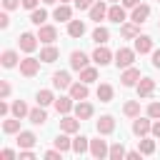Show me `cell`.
Returning a JSON list of instances; mask_svg holds the SVG:
<instances>
[{
    "label": "cell",
    "mask_w": 160,
    "mask_h": 160,
    "mask_svg": "<svg viewBox=\"0 0 160 160\" xmlns=\"http://www.w3.org/2000/svg\"><path fill=\"white\" fill-rule=\"evenodd\" d=\"M112 62H115L118 68H122V70L130 68V65L135 62V48H132V50H130V48H120V50L115 52V60H112Z\"/></svg>",
    "instance_id": "cell-1"
},
{
    "label": "cell",
    "mask_w": 160,
    "mask_h": 160,
    "mask_svg": "<svg viewBox=\"0 0 160 160\" xmlns=\"http://www.w3.org/2000/svg\"><path fill=\"white\" fill-rule=\"evenodd\" d=\"M38 70H40V60L38 58H22L20 60V75H25V78H35L38 75Z\"/></svg>",
    "instance_id": "cell-2"
},
{
    "label": "cell",
    "mask_w": 160,
    "mask_h": 160,
    "mask_svg": "<svg viewBox=\"0 0 160 160\" xmlns=\"http://www.w3.org/2000/svg\"><path fill=\"white\" fill-rule=\"evenodd\" d=\"M125 10H128V8H125L122 2H120V5H118V2H112V5L108 8V20H112V22L122 25V22L128 20V12H125Z\"/></svg>",
    "instance_id": "cell-3"
},
{
    "label": "cell",
    "mask_w": 160,
    "mask_h": 160,
    "mask_svg": "<svg viewBox=\"0 0 160 160\" xmlns=\"http://www.w3.org/2000/svg\"><path fill=\"white\" fill-rule=\"evenodd\" d=\"M38 40L45 42V45H52V42L58 40V28H55V25H40V30H38Z\"/></svg>",
    "instance_id": "cell-4"
},
{
    "label": "cell",
    "mask_w": 160,
    "mask_h": 160,
    "mask_svg": "<svg viewBox=\"0 0 160 160\" xmlns=\"http://www.w3.org/2000/svg\"><path fill=\"white\" fill-rule=\"evenodd\" d=\"M112 58H115V55H112L105 45H98V48H95V52H92V62H95V65H100V68H102V65H108V62H112Z\"/></svg>",
    "instance_id": "cell-5"
},
{
    "label": "cell",
    "mask_w": 160,
    "mask_h": 160,
    "mask_svg": "<svg viewBox=\"0 0 160 160\" xmlns=\"http://www.w3.org/2000/svg\"><path fill=\"white\" fill-rule=\"evenodd\" d=\"M90 155H92L95 160H102V158H108V155H110V148H108V142H105V140H90Z\"/></svg>",
    "instance_id": "cell-6"
},
{
    "label": "cell",
    "mask_w": 160,
    "mask_h": 160,
    "mask_svg": "<svg viewBox=\"0 0 160 160\" xmlns=\"http://www.w3.org/2000/svg\"><path fill=\"white\" fill-rule=\"evenodd\" d=\"M18 45H20L22 52H32V50L38 48V35H32V32H22V35L18 38Z\"/></svg>",
    "instance_id": "cell-7"
},
{
    "label": "cell",
    "mask_w": 160,
    "mask_h": 160,
    "mask_svg": "<svg viewBox=\"0 0 160 160\" xmlns=\"http://www.w3.org/2000/svg\"><path fill=\"white\" fill-rule=\"evenodd\" d=\"M148 18H150V5H145V2H140V5L132 8V12H130V20L138 22V25H142Z\"/></svg>",
    "instance_id": "cell-8"
},
{
    "label": "cell",
    "mask_w": 160,
    "mask_h": 160,
    "mask_svg": "<svg viewBox=\"0 0 160 160\" xmlns=\"http://www.w3.org/2000/svg\"><path fill=\"white\" fill-rule=\"evenodd\" d=\"M120 80H122V85H125V88H132V85H138V82H140V70L130 65V68H125V72L120 75Z\"/></svg>",
    "instance_id": "cell-9"
},
{
    "label": "cell",
    "mask_w": 160,
    "mask_h": 160,
    "mask_svg": "<svg viewBox=\"0 0 160 160\" xmlns=\"http://www.w3.org/2000/svg\"><path fill=\"white\" fill-rule=\"evenodd\" d=\"M80 118H70V115H62V120H60V132H78L80 130Z\"/></svg>",
    "instance_id": "cell-10"
},
{
    "label": "cell",
    "mask_w": 160,
    "mask_h": 160,
    "mask_svg": "<svg viewBox=\"0 0 160 160\" xmlns=\"http://www.w3.org/2000/svg\"><path fill=\"white\" fill-rule=\"evenodd\" d=\"M88 62H90V60H88V55H85L82 50L70 52V68H72V70H78V72H80L82 68H88Z\"/></svg>",
    "instance_id": "cell-11"
},
{
    "label": "cell",
    "mask_w": 160,
    "mask_h": 160,
    "mask_svg": "<svg viewBox=\"0 0 160 160\" xmlns=\"http://www.w3.org/2000/svg\"><path fill=\"white\" fill-rule=\"evenodd\" d=\"M70 85H72L70 72L60 70V72H55V75H52V88H58V90H70Z\"/></svg>",
    "instance_id": "cell-12"
},
{
    "label": "cell",
    "mask_w": 160,
    "mask_h": 160,
    "mask_svg": "<svg viewBox=\"0 0 160 160\" xmlns=\"http://www.w3.org/2000/svg\"><path fill=\"white\" fill-rule=\"evenodd\" d=\"M135 88H138V95H140V98H150V95L155 92V80H152V78H140V82H138Z\"/></svg>",
    "instance_id": "cell-13"
},
{
    "label": "cell",
    "mask_w": 160,
    "mask_h": 160,
    "mask_svg": "<svg viewBox=\"0 0 160 160\" xmlns=\"http://www.w3.org/2000/svg\"><path fill=\"white\" fill-rule=\"evenodd\" d=\"M95 128H98V135H110V132L115 130V118H112V115H102Z\"/></svg>",
    "instance_id": "cell-14"
},
{
    "label": "cell",
    "mask_w": 160,
    "mask_h": 160,
    "mask_svg": "<svg viewBox=\"0 0 160 160\" xmlns=\"http://www.w3.org/2000/svg\"><path fill=\"white\" fill-rule=\"evenodd\" d=\"M150 128H152V122L148 120V118H135V122H132V132L138 135V138H145L148 132H150Z\"/></svg>",
    "instance_id": "cell-15"
},
{
    "label": "cell",
    "mask_w": 160,
    "mask_h": 160,
    "mask_svg": "<svg viewBox=\"0 0 160 160\" xmlns=\"http://www.w3.org/2000/svg\"><path fill=\"white\" fill-rule=\"evenodd\" d=\"M135 52H140V55L152 52V38L150 35H138L135 38Z\"/></svg>",
    "instance_id": "cell-16"
},
{
    "label": "cell",
    "mask_w": 160,
    "mask_h": 160,
    "mask_svg": "<svg viewBox=\"0 0 160 160\" xmlns=\"http://www.w3.org/2000/svg\"><path fill=\"white\" fill-rule=\"evenodd\" d=\"M70 98L78 102V100H88V82H72L70 85Z\"/></svg>",
    "instance_id": "cell-17"
},
{
    "label": "cell",
    "mask_w": 160,
    "mask_h": 160,
    "mask_svg": "<svg viewBox=\"0 0 160 160\" xmlns=\"http://www.w3.org/2000/svg\"><path fill=\"white\" fill-rule=\"evenodd\" d=\"M55 110L60 112V115H68L70 110H75V102H72V98L68 95H60V98H55Z\"/></svg>",
    "instance_id": "cell-18"
},
{
    "label": "cell",
    "mask_w": 160,
    "mask_h": 160,
    "mask_svg": "<svg viewBox=\"0 0 160 160\" xmlns=\"http://www.w3.org/2000/svg\"><path fill=\"white\" fill-rule=\"evenodd\" d=\"M102 18H108V5H105L102 0H95V5L90 8V20H95V22H100Z\"/></svg>",
    "instance_id": "cell-19"
},
{
    "label": "cell",
    "mask_w": 160,
    "mask_h": 160,
    "mask_svg": "<svg viewBox=\"0 0 160 160\" xmlns=\"http://www.w3.org/2000/svg\"><path fill=\"white\" fill-rule=\"evenodd\" d=\"M120 35L128 38V40H135V38L140 35V25L132 22V20H130V22H122V25H120Z\"/></svg>",
    "instance_id": "cell-20"
},
{
    "label": "cell",
    "mask_w": 160,
    "mask_h": 160,
    "mask_svg": "<svg viewBox=\"0 0 160 160\" xmlns=\"http://www.w3.org/2000/svg\"><path fill=\"white\" fill-rule=\"evenodd\" d=\"M92 105L90 102H85V100H78L75 102V118H80V120H88V118H92Z\"/></svg>",
    "instance_id": "cell-21"
},
{
    "label": "cell",
    "mask_w": 160,
    "mask_h": 160,
    "mask_svg": "<svg viewBox=\"0 0 160 160\" xmlns=\"http://www.w3.org/2000/svg\"><path fill=\"white\" fill-rule=\"evenodd\" d=\"M52 18H55V20H60V22H70V18H72V10H70V5H68V2H60V5L55 8Z\"/></svg>",
    "instance_id": "cell-22"
},
{
    "label": "cell",
    "mask_w": 160,
    "mask_h": 160,
    "mask_svg": "<svg viewBox=\"0 0 160 160\" xmlns=\"http://www.w3.org/2000/svg\"><path fill=\"white\" fill-rule=\"evenodd\" d=\"M35 142H38V138H35L30 130H20V132H18V145H20V150H22V148H35Z\"/></svg>",
    "instance_id": "cell-23"
},
{
    "label": "cell",
    "mask_w": 160,
    "mask_h": 160,
    "mask_svg": "<svg viewBox=\"0 0 160 160\" xmlns=\"http://www.w3.org/2000/svg\"><path fill=\"white\" fill-rule=\"evenodd\" d=\"M58 58H60V50H58L55 45H45V48L40 50V60H42V62H55Z\"/></svg>",
    "instance_id": "cell-24"
},
{
    "label": "cell",
    "mask_w": 160,
    "mask_h": 160,
    "mask_svg": "<svg viewBox=\"0 0 160 160\" xmlns=\"http://www.w3.org/2000/svg\"><path fill=\"white\" fill-rule=\"evenodd\" d=\"M28 120H30L32 125H42V122L48 120V112H45V108H42V105L32 108V110H30V115H28Z\"/></svg>",
    "instance_id": "cell-25"
},
{
    "label": "cell",
    "mask_w": 160,
    "mask_h": 160,
    "mask_svg": "<svg viewBox=\"0 0 160 160\" xmlns=\"http://www.w3.org/2000/svg\"><path fill=\"white\" fill-rule=\"evenodd\" d=\"M72 152H75V155H85V152H90V140H88L85 135L75 138V140H72Z\"/></svg>",
    "instance_id": "cell-26"
},
{
    "label": "cell",
    "mask_w": 160,
    "mask_h": 160,
    "mask_svg": "<svg viewBox=\"0 0 160 160\" xmlns=\"http://www.w3.org/2000/svg\"><path fill=\"white\" fill-rule=\"evenodd\" d=\"M68 35L70 38H82L85 35V22L82 20H70L68 22Z\"/></svg>",
    "instance_id": "cell-27"
},
{
    "label": "cell",
    "mask_w": 160,
    "mask_h": 160,
    "mask_svg": "<svg viewBox=\"0 0 160 160\" xmlns=\"http://www.w3.org/2000/svg\"><path fill=\"white\" fill-rule=\"evenodd\" d=\"M10 112H12V118H28L30 115V110H28V105H25V100H15L12 105H10Z\"/></svg>",
    "instance_id": "cell-28"
},
{
    "label": "cell",
    "mask_w": 160,
    "mask_h": 160,
    "mask_svg": "<svg viewBox=\"0 0 160 160\" xmlns=\"http://www.w3.org/2000/svg\"><path fill=\"white\" fill-rule=\"evenodd\" d=\"M112 92H115V90H112L110 82H100V88H98V100H100V102H110V100H112Z\"/></svg>",
    "instance_id": "cell-29"
},
{
    "label": "cell",
    "mask_w": 160,
    "mask_h": 160,
    "mask_svg": "<svg viewBox=\"0 0 160 160\" xmlns=\"http://www.w3.org/2000/svg\"><path fill=\"white\" fill-rule=\"evenodd\" d=\"M18 60H20V58H18V52H15V50H5V52L0 55L2 68H15V65H18Z\"/></svg>",
    "instance_id": "cell-30"
},
{
    "label": "cell",
    "mask_w": 160,
    "mask_h": 160,
    "mask_svg": "<svg viewBox=\"0 0 160 160\" xmlns=\"http://www.w3.org/2000/svg\"><path fill=\"white\" fill-rule=\"evenodd\" d=\"M68 135H70V132H62V135L55 138V148L62 150V152H70V150H72V140H70Z\"/></svg>",
    "instance_id": "cell-31"
},
{
    "label": "cell",
    "mask_w": 160,
    "mask_h": 160,
    "mask_svg": "<svg viewBox=\"0 0 160 160\" xmlns=\"http://www.w3.org/2000/svg\"><path fill=\"white\" fill-rule=\"evenodd\" d=\"M45 20H48V12L42 10V8H35V10H30V22L32 25H45Z\"/></svg>",
    "instance_id": "cell-32"
},
{
    "label": "cell",
    "mask_w": 160,
    "mask_h": 160,
    "mask_svg": "<svg viewBox=\"0 0 160 160\" xmlns=\"http://www.w3.org/2000/svg\"><path fill=\"white\" fill-rule=\"evenodd\" d=\"M125 155H128V150H125L122 142H112V145H110V155H108L110 160H122Z\"/></svg>",
    "instance_id": "cell-33"
},
{
    "label": "cell",
    "mask_w": 160,
    "mask_h": 160,
    "mask_svg": "<svg viewBox=\"0 0 160 160\" xmlns=\"http://www.w3.org/2000/svg\"><path fill=\"white\" fill-rule=\"evenodd\" d=\"M108 38H110V32H108V28H102V25H98V28L92 30V40H95L98 45H105V42H108Z\"/></svg>",
    "instance_id": "cell-34"
},
{
    "label": "cell",
    "mask_w": 160,
    "mask_h": 160,
    "mask_svg": "<svg viewBox=\"0 0 160 160\" xmlns=\"http://www.w3.org/2000/svg\"><path fill=\"white\" fill-rule=\"evenodd\" d=\"M35 100H38V105L48 108V105H52V102H55V95H52L50 90H40V92L35 95Z\"/></svg>",
    "instance_id": "cell-35"
},
{
    "label": "cell",
    "mask_w": 160,
    "mask_h": 160,
    "mask_svg": "<svg viewBox=\"0 0 160 160\" xmlns=\"http://www.w3.org/2000/svg\"><path fill=\"white\" fill-rule=\"evenodd\" d=\"M138 150H140L142 155H152V152H155V140H150V138L138 140Z\"/></svg>",
    "instance_id": "cell-36"
},
{
    "label": "cell",
    "mask_w": 160,
    "mask_h": 160,
    "mask_svg": "<svg viewBox=\"0 0 160 160\" xmlns=\"http://www.w3.org/2000/svg\"><path fill=\"white\" fill-rule=\"evenodd\" d=\"M80 80H82V82H88V85H90V82H95V80H98V70H95V68H90V65H88V68H82V70H80Z\"/></svg>",
    "instance_id": "cell-37"
},
{
    "label": "cell",
    "mask_w": 160,
    "mask_h": 160,
    "mask_svg": "<svg viewBox=\"0 0 160 160\" xmlns=\"http://www.w3.org/2000/svg\"><path fill=\"white\" fill-rule=\"evenodd\" d=\"M122 112H125L128 118H138V115H140V102H138V100H128L125 108H122Z\"/></svg>",
    "instance_id": "cell-38"
},
{
    "label": "cell",
    "mask_w": 160,
    "mask_h": 160,
    "mask_svg": "<svg viewBox=\"0 0 160 160\" xmlns=\"http://www.w3.org/2000/svg\"><path fill=\"white\" fill-rule=\"evenodd\" d=\"M2 132H5V135H12V132H20V118H12V120H5V122H2Z\"/></svg>",
    "instance_id": "cell-39"
},
{
    "label": "cell",
    "mask_w": 160,
    "mask_h": 160,
    "mask_svg": "<svg viewBox=\"0 0 160 160\" xmlns=\"http://www.w3.org/2000/svg\"><path fill=\"white\" fill-rule=\"evenodd\" d=\"M148 118L160 120V102H150V105H148Z\"/></svg>",
    "instance_id": "cell-40"
},
{
    "label": "cell",
    "mask_w": 160,
    "mask_h": 160,
    "mask_svg": "<svg viewBox=\"0 0 160 160\" xmlns=\"http://www.w3.org/2000/svg\"><path fill=\"white\" fill-rule=\"evenodd\" d=\"M95 5V0H75V8L78 10H90Z\"/></svg>",
    "instance_id": "cell-41"
},
{
    "label": "cell",
    "mask_w": 160,
    "mask_h": 160,
    "mask_svg": "<svg viewBox=\"0 0 160 160\" xmlns=\"http://www.w3.org/2000/svg\"><path fill=\"white\" fill-rule=\"evenodd\" d=\"M8 95H10V82H8V80H0V98L5 100Z\"/></svg>",
    "instance_id": "cell-42"
},
{
    "label": "cell",
    "mask_w": 160,
    "mask_h": 160,
    "mask_svg": "<svg viewBox=\"0 0 160 160\" xmlns=\"http://www.w3.org/2000/svg\"><path fill=\"white\" fill-rule=\"evenodd\" d=\"M22 5V0H2V8L5 10H15V8H20Z\"/></svg>",
    "instance_id": "cell-43"
},
{
    "label": "cell",
    "mask_w": 160,
    "mask_h": 160,
    "mask_svg": "<svg viewBox=\"0 0 160 160\" xmlns=\"http://www.w3.org/2000/svg\"><path fill=\"white\" fill-rule=\"evenodd\" d=\"M45 158H48V160H60V158H62V150H58V148H55V150H48Z\"/></svg>",
    "instance_id": "cell-44"
},
{
    "label": "cell",
    "mask_w": 160,
    "mask_h": 160,
    "mask_svg": "<svg viewBox=\"0 0 160 160\" xmlns=\"http://www.w3.org/2000/svg\"><path fill=\"white\" fill-rule=\"evenodd\" d=\"M125 158H128V160H140V158H142V152H140V150H128V155H125Z\"/></svg>",
    "instance_id": "cell-45"
},
{
    "label": "cell",
    "mask_w": 160,
    "mask_h": 160,
    "mask_svg": "<svg viewBox=\"0 0 160 160\" xmlns=\"http://www.w3.org/2000/svg\"><path fill=\"white\" fill-rule=\"evenodd\" d=\"M38 2H40V0H22V8H25V10H35Z\"/></svg>",
    "instance_id": "cell-46"
},
{
    "label": "cell",
    "mask_w": 160,
    "mask_h": 160,
    "mask_svg": "<svg viewBox=\"0 0 160 160\" xmlns=\"http://www.w3.org/2000/svg\"><path fill=\"white\" fill-rule=\"evenodd\" d=\"M150 132H152V138H158V140H160V120H155V122H152Z\"/></svg>",
    "instance_id": "cell-47"
},
{
    "label": "cell",
    "mask_w": 160,
    "mask_h": 160,
    "mask_svg": "<svg viewBox=\"0 0 160 160\" xmlns=\"http://www.w3.org/2000/svg\"><path fill=\"white\" fill-rule=\"evenodd\" d=\"M8 25H10V18H8V12H0V28L5 30Z\"/></svg>",
    "instance_id": "cell-48"
},
{
    "label": "cell",
    "mask_w": 160,
    "mask_h": 160,
    "mask_svg": "<svg viewBox=\"0 0 160 160\" xmlns=\"http://www.w3.org/2000/svg\"><path fill=\"white\" fill-rule=\"evenodd\" d=\"M120 2H122V5H125V8H130V10H132V8H138V5H140V0H120Z\"/></svg>",
    "instance_id": "cell-49"
},
{
    "label": "cell",
    "mask_w": 160,
    "mask_h": 160,
    "mask_svg": "<svg viewBox=\"0 0 160 160\" xmlns=\"http://www.w3.org/2000/svg\"><path fill=\"white\" fill-rule=\"evenodd\" d=\"M152 68H160V50H152Z\"/></svg>",
    "instance_id": "cell-50"
},
{
    "label": "cell",
    "mask_w": 160,
    "mask_h": 160,
    "mask_svg": "<svg viewBox=\"0 0 160 160\" xmlns=\"http://www.w3.org/2000/svg\"><path fill=\"white\" fill-rule=\"evenodd\" d=\"M8 112H10V105L2 102V98H0V115H8Z\"/></svg>",
    "instance_id": "cell-51"
},
{
    "label": "cell",
    "mask_w": 160,
    "mask_h": 160,
    "mask_svg": "<svg viewBox=\"0 0 160 160\" xmlns=\"http://www.w3.org/2000/svg\"><path fill=\"white\" fill-rule=\"evenodd\" d=\"M2 158H5V160H12V158H15V150L5 148V150H2Z\"/></svg>",
    "instance_id": "cell-52"
},
{
    "label": "cell",
    "mask_w": 160,
    "mask_h": 160,
    "mask_svg": "<svg viewBox=\"0 0 160 160\" xmlns=\"http://www.w3.org/2000/svg\"><path fill=\"white\" fill-rule=\"evenodd\" d=\"M40 2H45V5H52V2H55V0H40Z\"/></svg>",
    "instance_id": "cell-53"
},
{
    "label": "cell",
    "mask_w": 160,
    "mask_h": 160,
    "mask_svg": "<svg viewBox=\"0 0 160 160\" xmlns=\"http://www.w3.org/2000/svg\"><path fill=\"white\" fill-rule=\"evenodd\" d=\"M108 2H118V0H108Z\"/></svg>",
    "instance_id": "cell-54"
},
{
    "label": "cell",
    "mask_w": 160,
    "mask_h": 160,
    "mask_svg": "<svg viewBox=\"0 0 160 160\" xmlns=\"http://www.w3.org/2000/svg\"><path fill=\"white\" fill-rule=\"evenodd\" d=\"M60 2H70V0H60Z\"/></svg>",
    "instance_id": "cell-55"
},
{
    "label": "cell",
    "mask_w": 160,
    "mask_h": 160,
    "mask_svg": "<svg viewBox=\"0 0 160 160\" xmlns=\"http://www.w3.org/2000/svg\"><path fill=\"white\" fill-rule=\"evenodd\" d=\"M158 28H160V22H158Z\"/></svg>",
    "instance_id": "cell-56"
},
{
    "label": "cell",
    "mask_w": 160,
    "mask_h": 160,
    "mask_svg": "<svg viewBox=\"0 0 160 160\" xmlns=\"http://www.w3.org/2000/svg\"><path fill=\"white\" fill-rule=\"evenodd\" d=\"M158 2H160V0H158Z\"/></svg>",
    "instance_id": "cell-57"
}]
</instances>
